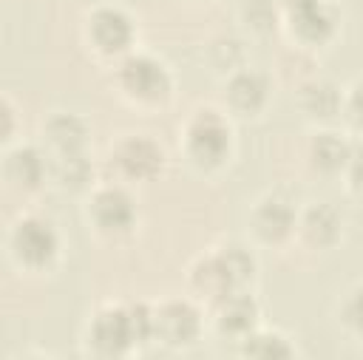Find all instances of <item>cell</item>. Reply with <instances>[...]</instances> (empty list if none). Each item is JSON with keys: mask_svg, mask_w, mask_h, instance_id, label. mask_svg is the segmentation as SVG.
Returning a JSON list of instances; mask_svg holds the SVG:
<instances>
[{"mask_svg": "<svg viewBox=\"0 0 363 360\" xmlns=\"http://www.w3.org/2000/svg\"><path fill=\"white\" fill-rule=\"evenodd\" d=\"M48 133H51V139H54L65 153H74V150L82 145V139H85L82 122H79L77 116H71V113L54 116V119L48 122Z\"/></svg>", "mask_w": 363, "mask_h": 360, "instance_id": "7c38bea8", "label": "cell"}, {"mask_svg": "<svg viewBox=\"0 0 363 360\" xmlns=\"http://www.w3.org/2000/svg\"><path fill=\"white\" fill-rule=\"evenodd\" d=\"M94 340L102 351L119 354L130 340H136L130 312H119V309L116 312H102L94 323Z\"/></svg>", "mask_w": 363, "mask_h": 360, "instance_id": "277c9868", "label": "cell"}, {"mask_svg": "<svg viewBox=\"0 0 363 360\" xmlns=\"http://www.w3.org/2000/svg\"><path fill=\"white\" fill-rule=\"evenodd\" d=\"M261 346L258 343H250L247 346V351H252V354H289V346L278 337V334H261Z\"/></svg>", "mask_w": 363, "mask_h": 360, "instance_id": "ac0fdd59", "label": "cell"}, {"mask_svg": "<svg viewBox=\"0 0 363 360\" xmlns=\"http://www.w3.org/2000/svg\"><path fill=\"white\" fill-rule=\"evenodd\" d=\"M119 162L128 173L133 176H150L159 162H162V153L153 142L147 139H128L122 147H119Z\"/></svg>", "mask_w": 363, "mask_h": 360, "instance_id": "52a82bcc", "label": "cell"}, {"mask_svg": "<svg viewBox=\"0 0 363 360\" xmlns=\"http://www.w3.org/2000/svg\"><path fill=\"white\" fill-rule=\"evenodd\" d=\"M292 20L306 37H323L332 31V14L320 0H292Z\"/></svg>", "mask_w": 363, "mask_h": 360, "instance_id": "9c48e42d", "label": "cell"}, {"mask_svg": "<svg viewBox=\"0 0 363 360\" xmlns=\"http://www.w3.org/2000/svg\"><path fill=\"white\" fill-rule=\"evenodd\" d=\"M221 258H224V264H227V269H230V275L235 281H241V278H247L252 272V258L244 249H238V247H230Z\"/></svg>", "mask_w": 363, "mask_h": 360, "instance_id": "e0dca14e", "label": "cell"}, {"mask_svg": "<svg viewBox=\"0 0 363 360\" xmlns=\"http://www.w3.org/2000/svg\"><path fill=\"white\" fill-rule=\"evenodd\" d=\"M264 94H267V85H264V79L258 77V74H238L233 82H230V96H233V102L238 105V108H244V111H252V108H258L261 102H264Z\"/></svg>", "mask_w": 363, "mask_h": 360, "instance_id": "8fae6325", "label": "cell"}, {"mask_svg": "<svg viewBox=\"0 0 363 360\" xmlns=\"http://www.w3.org/2000/svg\"><path fill=\"white\" fill-rule=\"evenodd\" d=\"M252 317H255V306L252 300L235 295H224V309H221V326L230 329V332H244L252 326Z\"/></svg>", "mask_w": 363, "mask_h": 360, "instance_id": "4fadbf2b", "label": "cell"}, {"mask_svg": "<svg viewBox=\"0 0 363 360\" xmlns=\"http://www.w3.org/2000/svg\"><path fill=\"white\" fill-rule=\"evenodd\" d=\"M255 224L267 238H278L292 227V210H289V204H284L278 198H269V201H264L258 207Z\"/></svg>", "mask_w": 363, "mask_h": 360, "instance_id": "30bf717a", "label": "cell"}, {"mask_svg": "<svg viewBox=\"0 0 363 360\" xmlns=\"http://www.w3.org/2000/svg\"><path fill=\"white\" fill-rule=\"evenodd\" d=\"M156 332H162L164 340L170 343H184L196 334L199 329V317L187 303H167L156 317H153Z\"/></svg>", "mask_w": 363, "mask_h": 360, "instance_id": "8992f818", "label": "cell"}, {"mask_svg": "<svg viewBox=\"0 0 363 360\" xmlns=\"http://www.w3.org/2000/svg\"><path fill=\"white\" fill-rule=\"evenodd\" d=\"M306 230L318 241H332L335 232H337V215L329 207H315L306 215Z\"/></svg>", "mask_w": 363, "mask_h": 360, "instance_id": "2e32d148", "label": "cell"}, {"mask_svg": "<svg viewBox=\"0 0 363 360\" xmlns=\"http://www.w3.org/2000/svg\"><path fill=\"white\" fill-rule=\"evenodd\" d=\"M9 173L23 184H34L43 176V159L34 150H17L9 159Z\"/></svg>", "mask_w": 363, "mask_h": 360, "instance_id": "9a60e30c", "label": "cell"}, {"mask_svg": "<svg viewBox=\"0 0 363 360\" xmlns=\"http://www.w3.org/2000/svg\"><path fill=\"white\" fill-rule=\"evenodd\" d=\"M122 82L128 85V91L147 96V99H156L167 91V74L150 57H130L122 65Z\"/></svg>", "mask_w": 363, "mask_h": 360, "instance_id": "3957f363", "label": "cell"}, {"mask_svg": "<svg viewBox=\"0 0 363 360\" xmlns=\"http://www.w3.org/2000/svg\"><path fill=\"white\" fill-rule=\"evenodd\" d=\"M94 215H96V221H99L102 227L119 230V227H128V224H130V218H133V204H130V198H128L122 190H105V193H99L96 201H94Z\"/></svg>", "mask_w": 363, "mask_h": 360, "instance_id": "ba28073f", "label": "cell"}, {"mask_svg": "<svg viewBox=\"0 0 363 360\" xmlns=\"http://www.w3.org/2000/svg\"><path fill=\"white\" fill-rule=\"evenodd\" d=\"M91 34L94 40L105 48V51H119L128 45L133 28H130V20L116 11V9H99L91 20Z\"/></svg>", "mask_w": 363, "mask_h": 360, "instance_id": "5b68a950", "label": "cell"}, {"mask_svg": "<svg viewBox=\"0 0 363 360\" xmlns=\"http://www.w3.org/2000/svg\"><path fill=\"white\" fill-rule=\"evenodd\" d=\"M349 159H352V179H354L357 187H363V147L354 150Z\"/></svg>", "mask_w": 363, "mask_h": 360, "instance_id": "ffe728a7", "label": "cell"}, {"mask_svg": "<svg viewBox=\"0 0 363 360\" xmlns=\"http://www.w3.org/2000/svg\"><path fill=\"white\" fill-rule=\"evenodd\" d=\"M14 249L28 264H43V261H48L54 255L57 235L45 221L28 218V221H20L17 230H14Z\"/></svg>", "mask_w": 363, "mask_h": 360, "instance_id": "7a4b0ae2", "label": "cell"}, {"mask_svg": "<svg viewBox=\"0 0 363 360\" xmlns=\"http://www.w3.org/2000/svg\"><path fill=\"white\" fill-rule=\"evenodd\" d=\"M312 153H315V162H318L320 167H337V164H343V162L349 159L346 142L337 139V136H332V133L318 136L315 145H312Z\"/></svg>", "mask_w": 363, "mask_h": 360, "instance_id": "5bb4252c", "label": "cell"}, {"mask_svg": "<svg viewBox=\"0 0 363 360\" xmlns=\"http://www.w3.org/2000/svg\"><path fill=\"white\" fill-rule=\"evenodd\" d=\"M352 113H354V119L357 122H363V85L354 91V96H352Z\"/></svg>", "mask_w": 363, "mask_h": 360, "instance_id": "44dd1931", "label": "cell"}, {"mask_svg": "<svg viewBox=\"0 0 363 360\" xmlns=\"http://www.w3.org/2000/svg\"><path fill=\"white\" fill-rule=\"evenodd\" d=\"M187 145L199 162H218L230 147V130L216 113L207 111V113L196 116V122L190 125Z\"/></svg>", "mask_w": 363, "mask_h": 360, "instance_id": "6da1fadb", "label": "cell"}, {"mask_svg": "<svg viewBox=\"0 0 363 360\" xmlns=\"http://www.w3.org/2000/svg\"><path fill=\"white\" fill-rule=\"evenodd\" d=\"M346 317L363 332V289L352 295V300H349V306H346Z\"/></svg>", "mask_w": 363, "mask_h": 360, "instance_id": "d6986e66", "label": "cell"}]
</instances>
